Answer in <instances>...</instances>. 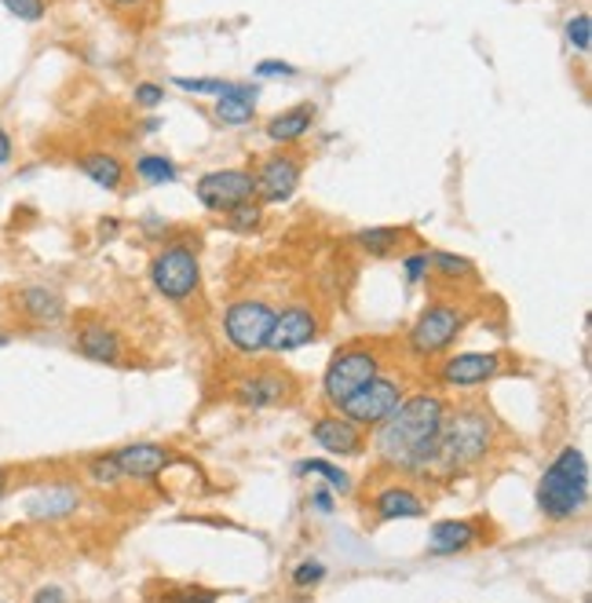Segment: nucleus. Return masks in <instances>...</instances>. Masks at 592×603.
<instances>
[{
  "mask_svg": "<svg viewBox=\"0 0 592 603\" xmlns=\"http://www.w3.org/2000/svg\"><path fill=\"white\" fill-rule=\"evenodd\" d=\"M446 417V402L439 395L403 399L388 420L377 425V457L391 468L425 472L436 465L439 428Z\"/></svg>",
  "mask_w": 592,
  "mask_h": 603,
  "instance_id": "obj_1",
  "label": "nucleus"
},
{
  "mask_svg": "<svg viewBox=\"0 0 592 603\" xmlns=\"http://www.w3.org/2000/svg\"><path fill=\"white\" fill-rule=\"evenodd\" d=\"M589 501V461L578 447H564L538 482V508L552 523L575 519Z\"/></svg>",
  "mask_w": 592,
  "mask_h": 603,
  "instance_id": "obj_2",
  "label": "nucleus"
},
{
  "mask_svg": "<svg viewBox=\"0 0 592 603\" xmlns=\"http://www.w3.org/2000/svg\"><path fill=\"white\" fill-rule=\"evenodd\" d=\"M490 417L483 410L465 406L454 410V414L443 417V428H439V447H436V465L446 472H465L476 461L487 457L490 450Z\"/></svg>",
  "mask_w": 592,
  "mask_h": 603,
  "instance_id": "obj_3",
  "label": "nucleus"
},
{
  "mask_svg": "<svg viewBox=\"0 0 592 603\" xmlns=\"http://www.w3.org/2000/svg\"><path fill=\"white\" fill-rule=\"evenodd\" d=\"M147 275L158 297H165L168 304H187L202 286V260H198V249H190V241H168L150 260Z\"/></svg>",
  "mask_w": 592,
  "mask_h": 603,
  "instance_id": "obj_4",
  "label": "nucleus"
},
{
  "mask_svg": "<svg viewBox=\"0 0 592 603\" xmlns=\"http://www.w3.org/2000/svg\"><path fill=\"white\" fill-rule=\"evenodd\" d=\"M377 374H380L377 351L363 348V344H351V348L337 351V355L329 359L326 377H323V395L333 402V406H344V402L355 395L363 385H369Z\"/></svg>",
  "mask_w": 592,
  "mask_h": 603,
  "instance_id": "obj_5",
  "label": "nucleus"
},
{
  "mask_svg": "<svg viewBox=\"0 0 592 603\" xmlns=\"http://www.w3.org/2000/svg\"><path fill=\"white\" fill-rule=\"evenodd\" d=\"M270 326H275V307L267 300H235L224 315V337L238 355L267 351Z\"/></svg>",
  "mask_w": 592,
  "mask_h": 603,
  "instance_id": "obj_6",
  "label": "nucleus"
},
{
  "mask_svg": "<svg viewBox=\"0 0 592 603\" xmlns=\"http://www.w3.org/2000/svg\"><path fill=\"white\" fill-rule=\"evenodd\" d=\"M300 179H304V154L282 147L278 154H267L253 173L256 201L260 205H286L297 194Z\"/></svg>",
  "mask_w": 592,
  "mask_h": 603,
  "instance_id": "obj_7",
  "label": "nucleus"
},
{
  "mask_svg": "<svg viewBox=\"0 0 592 603\" xmlns=\"http://www.w3.org/2000/svg\"><path fill=\"white\" fill-rule=\"evenodd\" d=\"M461 329H465V311H457L450 304H436L414 322V329H410V337H406L410 351L420 355V359L443 355L446 348L457 344Z\"/></svg>",
  "mask_w": 592,
  "mask_h": 603,
  "instance_id": "obj_8",
  "label": "nucleus"
},
{
  "mask_svg": "<svg viewBox=\"0 0 592 603\" xmlns=\"http://www.w3.org/2000/svg\"><path fill=\"white\" fill-rule=\"evenodd\" d=\"M399 402H403V388H399V380L377 374L369 385H363L355 395L344 402V406H340V414L358 428H377L380 420H388L391 414H395Z\"/></svg>",
  "mask_w": 592,
  "mask_h": 603,
  "instance_id": "obj_9",
  "label": "nucleus"
},
{
  "mask_svg": "<svg viewBox=\"0 0 592 603\" xmlns=\"http://www.w3.org/2000/svg\"><path fill=\"white\" fill-rule=\"evenodd\" d=\"M194 198L202 201L209 213H227V209L256 198L253 168H213V173L198 176Z\"/></svg>",
  "mask_w": 592,
  "mask_h": 603,
  "instance_id": "obj_10",
  "label": "nucleus"
},
{
  "mask_svg": "<svg viewBox=\"0 0 592 603\" xmlns=\"http://www.w3.org/2000/svg\"><path fill=\"white\" fill-rule=\"evenodd\" d=\"M318 329H323V322H318L315 311L304 304H289L286 311H275V326H270L267 351H275V355L300 351V348L315 344Z\"/></svg>",
  "mask_w": 592,
  "mask_h": 603,
  "instance_id": "obj_11",
  "label": "nucleus"
},
{
  "mask_svg": "<svg viewBox=\"0 0 592 603\" xmlns=\"http://www.w3.org/2000/svg\"><path fill=\"white\" fill-rule=\"evenodd\" d=\"M497 369H501L497 355H487V351H465V355H454L443 362L439 380L450 388H476V385H487Z\"/></svg>",
  "mask_w": 592,
  "mask_h": 603,
  "instance_id": "obj_12",
  "label": "nucleus"
},
{
  "mask_svg": "<svg viewBox=\"0 0 592 603\" xmlns=\"http://www.w3.org/2000/svg\"><path fill=\"white\" fill-rule=\"evenodd\" d=\"M311 439H315L323 450H329V454H340V457H358L366 447L363 431H358V425H351L344 414L318 417L315 425H311Z\"/></svg>",
  "mask_w": 592,
  "mask_h": 603,
  "instance_id": "obj_13",
  "label": "nucleus"
},
{
  "mask_svg": "<svg viewBox=\"0 0 592 603\" xmlns=\"http://www.w3.org/2000/svg\"><path fill=\"white\" fill-rule=\"evenodd\" d=\"M15 307H18V315L29 318L34 326H55V322H63L66 315L63 297L48 286H23L15 293Z\"/></svg>",
  "mask_w": 592,
  "mask_h": 603,
  "instance_id": "obj_14",
  "label": "nucleus"
},
{
  "mask_svg": "<svg viewBox=\"0 0 592 603\" xmlns=\"http://www.w3.org/2000/svg\"><path fill=\"white\" fill-rule=\"evenodd\" d=\"M260 88L249 80H224V92L216 96V117L224 125H249L256 117Z\"/></svg>",
  "mask_w": 592,
  "mask_h": 603,
  "instance_id": "obj_15",
  "label": "nucleus"
},
{
  "mask_svg": "<svg viewBox=\"0 0 592 603\" xmlns=\"http://www.w3.org/2000/svg\"><path fill=\"white\" fill-rule=\"evenodd\" d=\"M77 173H81L88 184L110 190V194H117L128 179L125 161L117 154H110V150H85V154L77 158Z\"/></svg>",
  "mask_w": 592,
  "mask_h": 603,
  "instance_id": "obj_16",
  "label": "nucleus"
},
{
  "mask_svg": "<svg viewBox=\"0 0 592 603\" xmlns=\"http://www.w3.org/2000/svg\"><path fill=\"white\" fill-rule=\"evenodd\" d=\"M77 351L92 362H103V366H117V362L125 359L122 337H117L106 322H85V326L77 329Z\"/></svg>",
  "mask_w": 592,
  "mask_h": 603,
  "instance_id": "obj_17",
  "label": "nucleus"
},
{
  "mask_svg": "<svg viewBox=\"0 0 592 603\" xmlns=\"http://www.w3.org/2000/svg\"><path fill=\"white\" fill-rule=\"evenodd\" d=\"M114 461L122 468V476L128 479H154L168 465V450L158 447V442H133V447L117 450Z\"/></svg>",
  "mask_w": 592,
  "mask_h": 603,
  "instance_id": "obj_18",
  "label": "nucleus"
},
{
  "mask_svg": "<svg viewBox=\"0 0 592 603\" xmlns=\"http://www.w3.org/2000/svg\"><path fill=\"white\" fill-rule=\"evenodd\" d=\"M311 125H315V106L300 103V106H289V110H282V114L270 117L264 125V136L278 147H293L311 133Z\"/></svg>",
  "mask_w": 592,
  "mask_h": 603,
  "instance_id": "obj_19",
  "label": "nucleus"
},
{
  "mask_svg": "<svg viewBox=\"0 0 592 603\" xmlns=\"http://www.w3.org/2000/svg\"><path fill=\"white\" fill-rule=\"evenodd\" d=\"M289 391V380L278 377V374H253V377H242L235 385V399L242 402V406H253V410H264V406H278V402L286 399Z\"/></svg>",
  "mask_w": 592,
  "mask_h": 603,
  "instance_id": "obj_20",
  "label": "nucleus"
},
{
  "mask_svg": "<svg viewBox=\"0 0 592 603\" xmlns=\"http://www.w3.org/2000/svg\"><path fill=\"white\" fill-rule=\"evenodd\" d=\"M476 541H479L476 523L446 519V523H436V527H431L428 552H431V556H454V552H465L468 545H476Z\"/></svg>",
  "mask_w": 592,
  "mask_h": 603,
  "instance_id": "obj_21",
  "label": "nucleus"
},
{
  "mask_svg": "<svg viewBox=\"0 0 592 603\" xmlns=\"http://www.w3.org/2000/svg\"><path fill=\"white\" fill-rule=\"evenodd\" d=\"M77 505H81V494L74 487H45L41 494L29 498V519H63L70 516Z\"/></svg>",
  "mask_w": 592,
  "mask_h": 603,
  "instance_id": "obj_22",
  "label": "nucleus"
},
{
  "mask_svg": "<svg viewBox=\"0 0 592 603\" xmlns=\"http://www.w3.org/2000/svg\"><path fill=\"white\" fill-rule=\"evenodd\" d=\"M374 508H377L380 519H420V516H425V501H420L414 490H406V487L380 490L377 501H374Z\"/></svg>",
  "mask_w": 592,
  "mask_h": 603,
  "instance_id": "obj_23",
  "label": "nucleus"
},
{
  "mask_svg": "<svg viewBox=\"0 0 592 603\" xmlns=\"http://www.w3.org/2000/svg\"><path fill=\"white\" fill-rule=\"evenodd\" d=\"M403 238H406V227H366L351 241H355L366 256H391L403 246Z\"/></svg>",
  "mask_w": 592,
  "mask_h": 603,
  "instance_id": "obj_24",
  "label": "nucleus"
},
{
  "mask_svg": "<svg viewBox=\"0 0 592 603\" xmlns=\"http://www.w3.org/2000/svg\"><path fill=\"white\" fill-rule=\"evenodd\" d=\"M136 176L150 187H165V184H176L179 168H176V161L165 158V154H139L136 158Z\"/></svg>",
  "mask_w": 592,
  "mask_h": 603,
  "instance_id": "obj_25",
  "label": "nucleus"
},
{
  "mask_svg": "<svg viewBox=\"0 0 592 603\" xmlns=\"http://www.w3.org/2000/svg\"><path fill=\"white\" fill-rule=\"evenodd\" d=\"M224 224H227V230H235V235H256V230L264 227V205H260L256 198H249V201H242V205L227 209Z\"/></svg>",
  "mask_w": 592,
  "mask_h": 603,
  "instance_id": "obj_26",
  "label": "nucleus"
},
{
  "mask_svg": "<svg viewBox=\"0 0 592 603\" xmlns=\"http://www.w3.org/2000/svg\"><path fill=\"white\" fill-rule=\"evenodd\" d=\"M297 476H323L329 482V490H337V494H351V476H348V472L337 468V465H329V461H323V457L300 461Z\"/></svg>",
  "mask_w": 592,
  "mask_h": 603,
  "instance_id": "obj_27",
  "label": "nucleus"
},
{
  "mask_svg": "<svg viewBox=\"0 0 592 603\" xmlns=\"http://www.w3.org/2000/svg\"><path fill=\"white\" fill-rule=\"evenodd\" d=\"M428 267H436V275L443 278H476V264L457 253H443V249H436V253H428Z\"/></svg>",
  "mask_w": 592,
  "mask_h": 603,
  "instance_id": "obj_28",
  "label": "nucleus"
},
{
  "mask_svg": "<svg viewBox=\"0 0 592 603\" xmlns=\"http://www.w3.org/2000/svg\"><path fill=\"white\" fill-rule=\"evenodd\" d=\"M564 40H567L570 48H575L578 55H585L589 48H592V15L589 12L570 15L567 26H564Z\"/></svg>",
  "mask_w": 592,
  "mask_h": 603,
  "instance_id": "obj_29",
  "label": "nucleus"
},
{
  "mask_svg": "<svg viewBox=\"0 0 592 603\" xmlns=\"http://www.w3.org/2000/svg\"><path fill=\"white\" fill-rule=\"evenodd\" d=\"M8 15H15L18 23H41L48 15V0H0Z\"/></svg>",
  "mask_w": 592,
  "mask_h": 603,
  "instance_id": "obj_30",
  "label": "nucleus"
},
{
  "mask_svg": "<svg viewBox=\"0 0 592 603\" xmlns=\"http://www.w3.org/2000/svg\"><path fill=\"white\" fill-rule=\"evenodd\" d=\"M219 592L216 589H205V586H179V589H168L162 603H216Z\"/></svg>",
  "mask_w": 592,
  "mask_h": 603,
  "instance_id": "obj_31",
  "label": "nucleus"
},
{
  "mask_svg": "<svg viewBox=\"0 0 592 603\" xmlns=\"http://www.w3.org/2000/svg\"><path fill=\"white\" fill-rule=\"evenodd\" d=\"M173 85L187 96H219L224 92V77H176Z\"/></svg>",
  "mask_w": 592,
  "mask_h": 603,
  "instance_id": "obj_32",
  "label": "nucleus"
},
{
  "mask_svg": "<svg viewBox=\"0 0 592 603\" xmlns=\"http://www.w3.org/2000/svg\"><path fill=\"white\" fill-rule=\"evenodd\" d=\"M326 578V567L318 560H304L293 567V575H289V581H293L297 589H307V586H318V581Z\"/></svg>",
  "mask_w": 592,
  "mask_h": 603,
  "instance_id": "obj_33",
  "label": "nucleus"
},
{
  "mask_svg": "<svg viewBox=\"0 0 592 603\" xmlns=\"http://www.w3.org/2000/svg\"><path fill=\"white\" fill-rule=\"evenodd\" d=\"M88 476H92V479L99 482V487H114L117 479H125L122 468H117L114 454H110V457H96L92 465H88Z\"/></svg>",
  "mask_w": 592,
  "mask_h": 603,
  "instance_id": "obj_34",
  "label": "nucleus"
},
{
  "mask_svg": "<svg viewBox=\"0 0 592 603\" xmlns=\"http://www.w3.org/2000/svg\"><path fill=\"white\" fill-rule=\"evenodd\" d=\"M133 99H136V103L143 106V110H154V106L165 103V88L154 85V80H143V85L133 88Z\"/></svg>",
  "mask_w": 592,
  "mask_h": 603,
  "instance_id": "obj_35",
  "label": "nucleus"
},
{
  "mask_svg": "<svg viewBox=\"0 0 592 603\" xmlns=\"http://www.w3.org/2000/svg\"><path fill=\"white\" fill-rule=\"evenodd\" d=\"M253 74L260 80H267V77H297V66L282 63V59H260V63L253 66Z\"/></svg>",
  "mask_w": 592,
  "mask_h": 603,
  "instance_id": "obj_36",
  "label": "nucleus"
},
{
  "mask_svg": "<svg viewBox=\"0 0 592 603\" xmlns=\"http://www.w3.org/2000/svg\"><path fill=\"white\" fill-rule=\"evenodd\" d=\"M403 271H406V281L410 286H417V281H425L428 278V253H414V256H406L403 260Z\"/></svg>",
  "mask_w": 592,
  "mask_h": 603,
  "instance_id": "obj_37",
  "label": "nucleus"
},
{
  "mask_svg": "<svg viewBox=\"0 0 592 603\" xmlns=\"http://www.w3.org/2000/svg\"><path fill=\"white\" fill-rule=\"evenodd\" d=\"M12 158H15V143H12V136H8V128L0 125V168L12 165Z\"/></svg>",
  "mask_w": 592,
  "mask_h": 603,
  "instance_id": "obj_38",
  "label": "nucleus"
},
{
  "mask_svg": "<svg viewBox=\"0 0 592 603\" xmlns=\"http://www.w3.org/2000/svg\"><path fill=\"white\" fill-rule=\"evenodd\" d=\"M34 603H66V592L55 589V586H45L34 592Z\"/></svg>",
  "mask_w": 592,
  "mask_h": 603,
  "instance_id": "obj_39",
  "label": "nucleus"
},
{
  "mask_svg": "<svg viewBox=\"0 0 592 603\" xmlns=\"http://www.w3.org/2000/svg\"><path fill=\"white\" fill-rule=\"evenodd\" d=\"M311 501H315L318 512H333V494H329V490H315V494H311Z\"/></svg>",
  "mask_w": 592,
  "mask_h": 603,
  "instance_id": "obj_40",
  "label": "nucleus"
},
{
  "mask_svg": "<svg viewBox=\"0 0 592 603\" xmlns=\"http://www.w3.org/2000/svg\"><path fill=\"white\" fill-rule=\"evenodd\" d=\"M106 4H114V8H147V4H154V0H106Z\"/></svg>",
  "mask_w": 592,
  "mask_h": 603,
  "instance_id": "obj_41",
  "label": "nucleus"
},
{
  "mask_svg": "<svg viewBox=\"0 0 592 603\" xmlns=\"http://www.w3.org/2000/svg\"><path fill=\"white\" fill-rule=\"evenodd\" d=\"M8 344H12V334H8V329L0 326V348H8Z\"/></svg>",
  "mask_w": 592,
  "mask_h": 603,
  "instance_id": "obj_42",
  "label": "nucleus"
},
{
  "mask_svg": "<svg viewBox=\"0 0 592 603\" xmlns=\"http://www.w3.org/2000/svg\"><path fill=\"white\" fill-rule=\"evenodd\" d=\"M0 498H4V472H0Z\"/></svg>",
  "mask_w": 592,
  "mask_h": 603,
  "instance_id": "obj_43",
  "label": "nucleus"
}]
</instances>
